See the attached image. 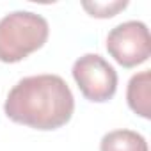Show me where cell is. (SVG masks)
<instances>
[{
  "label": "cell",
  "instance_id": "6da1fadb",
  "mask_svg": "<svg viewBox=\"0 0 151 151\" xmlns=\"http://www.w3.org/2000/svg\"><path fill=\"white\" fill-rule=\"evenodd\" d=\"M75 110V98L59 75H34L22 78L7 94L6 116L36 130L64 126Z\"/></svg>",
  "mask_w": 151,
  "mask_h": 151
},
{
  "label": "cell",
  "instance_id": "7a4b0ae2",
  "mask_svg": "<svg viewBox=\"0 0 151 151\" xmlns=\"http://www.w3.org/2000/svg\"><path fill=\"white\" fill-rule=\"evenodd\" d=\"M48 22L30 11H14L0 20V60L13 64L39 50L48 39Z\"/></svg>",
  "mask_w": 151,
  "mask_h": 151
},
{
  "label": "cell",
  "instance_id": "3957f363",
  "mask_svg": "<svg viewBox=\"0 0 151 151\" xmlns=\"http://www.w3.org/2000/svg\"><path fill=\"white\" fill-rule=\"evenodd\" d=\"M73 78L89 101H109L117 89V73L98 53H86L73 64Z\"/></svg>",
  "mask_w": 151,
  "mask_h": 151
},
{
  "label": "cell",
  "instance_id": "277c9868",
  "mask_svg": "<svg viewBox=\"0 0 151 151\" xmlns=\"http://www.w3.org/2000/svg\"><path fill=\"white\" fill-rule=\"evenodd\" d=\"M107 50L123 68L146 62L151 53V39L146 23L130 20L114 27L107 36Z\"/></svg>",
  "mask_w": 151,
  "mask_h": 151
},
{
  "label": "cell",
  "instance_id": "5b68a950",
  "mask_svg": "<svg viewBox=\"0 0 151 151\" xmlns=\"http://www.w3.org/2000/svg\"><path fill=\"white\" fill-rule=\"evenodd\" d=\"M126 100L130 109L144 117H151V73L149 71H140L130 78L128 82V91H126Z\"/></svg>",
  "mask_w": 151,
  "mask_h": 151
},
{
  "label": "cell",
  "instance_id": "8992f818",
  "mask_svg": "<svg viewBox=\"0 0 151 151\" xmlns=\"http://www.w3.org/2000/svg\"><path fill=\"white\" fill-rule=\"evenodd\" d=\"M100 151H147V142L133 130H114L103 135Z\"/></svg>",
  "mask_w": 151,
  "mask_h": 151
},
{
  "label": "cell",
  "instance_id": "52a82bcc",
  "mask_svg": "<svg viewBox=\"0 0 151 151\" xmlns=\"http://www.w3.org/2000/svg\"><path fill=\"white\" fill-rule=\"evenodd\" d=\"M128 6L126 0H110V2H82V7L94 18H112Z\"/></svg>",
  "mask_w": 151,
  "mask_h": 151
}]
</instances>
